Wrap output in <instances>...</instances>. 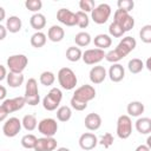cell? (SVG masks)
<instances>
[{"label": "cell", "mask_w": 151, "mask_h": 151, "mask_svg": "<svg viewBox=\"0 0 151 151\" xmlns=\"http://www.w3.org/2000/svg\"><path fill=\"white\" fill-rule=\"evenodd\" d=\"M132 133V120L129 114L119 116L117 120V136L120 139H127Z\"/></svg>", "instance_id": "obj_7"}, {"label": "cell", "mask_w": 151, "mask_h": 151, "mask_svg": "<svg viewBox=\"0 0 151 151\" xmlns=\"http://www.w3.org/2000/svg\"><path fill=\"white\" fill-rule=\"evenodd\" d=\"M127 68H129V71H130L131 73L137 74V73H139V72L144 68V63H143L140 59H138V58H133V59H131V60L129 61Z\"/></svg>", "instance_id": "obj_32"}, {"label": "cell", "mask_w": 151, "mask_h": 151, "mask_svg": "<svg viewBox=\"0 0 151 151\" xmlns=\"http://www.w3.org/2000/svg\"><path fill=\"white\" fill-rule=\"evenodd\" d=\"M58 81L59 85L64 90H73L78 83L76 73L70 68V67H61L58 72Z\"/></svg>", "instance_id": "obj_3"}, {"label": "cell", "mask_w": 151, "mask_h": 151, "mask_svg": "<svg viewBox=\"0 0 151 151\" xmlns=\"http://www.w3.org/2000/svg\"><path fill=\"white\" fill-rule=\"evenodd\" d=\"M130 52H131V51H130L125 45H123L122 42H119L118 46H117L114 50H112V51H110V52L106 53L105 59H106L109 63L117 64L119 60H122L123 58H125Z\"/></svg>", "instance_id": "obj_13"}, {"label": "cell", "mask_w": 151, "mask_h": 151, "mask_svg": "<svg viewBox=\"0 0 151 151\" xmlns=\"http://www.w3.org/2000/svg\"><path fill=\"white\" fill-rule=\"evenodd\" d=\"M21 122H22V126H24V129L26 131H33L38 126V124H39L37 122V118H35L34 114H26V116H24Z\"/></svg>", "instance_id": "obj_30"}, {"label": "cell", "mask_w": 151, "mask_h": 151, "mask_svg": "<svg viewBox=\"0 0 151 151\" xmlns=\"http://www.w3.org/2000/svg\"><path fill=\"white\" fill-rule=\"evenodd\" d=\"M97 144H98V138H97V136L94 133L85 132L79 138V146L85 151L93 150L97 146Z\"/></svg>", "instance_id": "obj_16"}, {"label": "cell", "mask_w": 151, "mask_h": 151, "mask_svg": "<svg viewBox=\"0 0 151 151\" xmlns=\"http://www.w3.org/2000/svg\"><path fill=\"white\" fill-rule=\"evenodd\" d=\"M109 77L111 79V81L113 83H119L124 79L125 77V70L123 67V65L120 64H113L110 68H109Z\"/></svg>", "instance_id": "obj_19"}, {"label": "cell", "mask_w": 151, "mask_h": 151, "mask_svg": "<svg viewBox=\"0 0 151 151\" xmlns=\"http://www.w3.org/2000/svg\"><path fill=\"white\" fill-rule=\"evenodd\" d=\"M84 124H85V127L90 131H96L98 130L100 126H101V117L98 114V113H88L86 117H85V120H84Z\"/></svg>", "instance_id": "obj_18"}, {"label": "cell", "mask_w": 151, "mask_h": 151, "mask_svg": "<svg viewBox=\"0 0 151 151\" xmlns=\"http://www.w3.org/2000/svg\"><path fill=\"white\" fill-rule=\"evenodd\" d=\"M113 21L119 24L125 32L130 31L133 28L134 26V19L132 15H130L127 12L125 11H122V9H117L113 14Z\"/></svg>", "instance_id": "obj_11"}, {"label": "cell", "mask_w": 151, "mask_h": 151, "mask_svg": "<svg viewBox=\"0 0 151 151\" xmlns=\"http://www.w3.org/2000/svg\"><path fill=\"white\" fill-rule=\"evenodd\" d=\"M136 130L142 134H147L151 132V118L142 117L136 120Z\"/></svg>", "instance_id": "obj_21"}, {"label": "cell", "mask_w": 151, "mask_h": 151, "mask_svg": "<svg viewBox=\"0 0 151 151\" xmlns=\"http://www.w3.org/2000/svg\"><path fill=\"white\" fill-rule=\"evenodd\" d=\"M0 80H4L5 78H7V72H6V67L4 65H0Z\"/></svg>", "instance_id": "obj_43"}, {"label": "cell", "mask_w": 151, "mask_h": 151, "mask_svg": "<svg viewBox=\"0 0 151 151\" xmlns=\"http://www.w3.org/2000/svg\"><path fill=\"white\" fill-rule=\"evenodd\" d=\"M76 14H77V19H78V24L77 25L80 28H86L88 26V24H90L88 15L85 12H83V11H78Z\"/></svg>", "instance_id": "obj_37"}, {"label": "cell", "mask_w": 151, "mask_h": 151, "mask_svg": "<svg viewBox=\"0 0 151 151\" xmlns=\"http://www.w3.org/2000/svg\"><path fill=\"white\" fill-rule=\"evenodd\" d=\"M88 76H90L91 83L98 85V84H101L105 80V78H106L107 74H106V70H105L104 66L97 65V66H93L90 70V74Z\"/></svg>", "instance_id": "obj_17"}, {"label": "cell", "mask_w": 151, "mask_h": 151, "mask_svg": "<svg viewBox=\"0 0 151 151\" xmlns=\"http://www.w3.org/2000/svg\"><path fill=\"white\" fill-rule=\"evenodd\" d=\"M25 6L28 11L39 13V9H41V7H42V2H41V0H27L25 2Z\"/></svg>", "instance_id": "obj_38"}, {"label": "cell", "mask_w": 151, "mask_h": 151, "mask_svg": "<svg viewBox=\"0 0 151 151\" xmlns=\"http://www.w3.org/2000/svg\"><path fill=\"white\" fill-rule=\"evenodd\" d=\"M79 7L85 13H88V12L92 13V11L94 9L96 6H94V1L93 0H80L79 1Z\"/></svg>", "instance_id": "obj_40"}, {"label": "cell", "mask_w": 151, "mask_h": 151, "mask_svg": "<svg viewBox=\"0 0 151 151\" xmlns=\"http://www.w3.org/2000/svg\"><path fill=\"white\" fill-rule=\"evenodd\" d=\"M91 41H92L91 35H90V33H87V32H79V33H77L76 37H74V42H76L79 47H85V46L90 45Z\"/></svg>", "instance_id": "obj_31"}, {"label": "cell", "mask_w": 151, "mask_h": 151, "mask_svg": "<svg viewBox=\"0 0 151 151\" xmlns=\"http://www.w3.org/2000/svg\"><path fill=\"white\" fill-rule=\"evenodd\" d=\"M93 42H94V46L97 48L105 50V48H107V47H110L112 45V39L107 34H98V35L94 37Z\"/></svg>", "instance_id": "obj_26"}, {"label": "cell", "mask_w": 151, "mask_h": 151, "mask_svg": "<svg viewBox=\"0 0 151 151\" xmlns=\"http://www.w3.org/2000/svg\"><path fill=\"white\" fill-rule=\"evenodd\" d=\"M6 94H7L6 87H5L4 85H1V86H0V99H1L2 101L5 100V97H6Z\"/></svg>", "instance_id": "obj_45"}, {"label": "cell", "mask_w": 151, "mask_h": 151, "mask_svg": "<svg viewBox=\"0 0 151 151\" xmlns=\"http://www.w3.org/2000/svg\"><path fill=\"white\" fill-rule=\"evenodd\" d=\"M39 80H40V83H41L44 86H51V85H53V83L55 81V76H54V73L51 72V71H45V72H42V73L40 74Z\"/></svg>", "instance_id": "obj_33"}, {"label": "cell", "mask_w": 151, "mask_h": 151, "mask_svg": "<svg viewBox=\"0 0 151 151\" xmlns=\"http://www.w3.org/2000/svg\"><path fill=\"white\" fill-rule=\"evenodd\" d=\"M5 19V8L0 7V21H2Z\"/></svg>", "instance_id": "obj_48"}, {"label": "cell", "mask_w": 151, "mask_h": 151, "mask_svg": "<svg viewBox=\"0 0 151 151\" xmlns=\"http://www.w3.org/2000/svg\"><path fill=\"white\" fill-rule=\"evenodd\" d=\"M120 42L123 44V45H125L131 52L136 48V46H137V41H136V39L134 38H132V37H125V38H123L122 40H120Z\"/></svg>", "instance_id": "obj_42"}, {"label": "cell", "mask_w": 151, "mask_h": 151, "mask_svg": "<svg viewBox=\"0 0 151 151\" xmlns=\"http://www.w3.org/2000/svg\"><path fill=\"white\" fill-rule=\"evenodd\" d=\"M55 151H70V149H67V147H58Z\"/></svg>", "instance_id": "obj_50"}, {"label": "cell", "mask_w": 151, "mask_h": 151, "mask_svg": "<svg viewBox=\"0 0 151 151\" xmlns=\"http://www.w3.org/2000/svg\"><path fill=\"white\" fill-rule=\"evenodd\" d=\"M109 33H110V35H112L114 38H120V37H123V34L125 33V31H124V28L119 24H117V22L113 21L109 26Z\"/></svg>", "instance_id": "obj_35"}, {"label": "cell", "mask_w": 151, "mask_h": 151, "mask_svg": "<svg viewBox=\"0 0 151 151\" xmlns=\"http://www.w3.org/2000/svg\"><path fill=\"white\" fill-rule=\"evenodd\" d=\"M47 37L51 41L53 42H59L64 39L65 37V31L61 26H58V25H53L48 28V32H47Z\"/></svg>", "instance_id": "obj_20"}, {"label": "cell", "mask_w": 151, "mask_h": 151, "mask_svg": "<svg viewBox=\"0 0 151 151\" xmlns=\"http://www.w3.org/2000/svg\"><path fill=\"white\" fill-rule=\"evenodd\" d=\"M25 99L26 103L31 106L38 105L40 101V96H39V90H38V83L34 78H29L26 83L25 87Z\"/></svg>", "instance_id": "obj_5"}, {"label": "cell", "mask_w": 151, "mask_h": 151, "mask_svg": "<svg viewBox=\"0 0 151 151\" xmlns=\"http://www.w3.org/2000/svg\"><path fill=\"white\" fill-rule=\"evenodd\" d=\"M96 97V90L92 85H81L78 87L72 98H71V107L76 111H83L87 107V103L94 99Z\"/></svg>", "instance_id": "obj_1"}, {"label": "cell", "mask_w": 151, "mask_h": 151, "mask_svg": "<svg viewBox=\"0 0 151 151\" xmlns=\"http://www.w3.org/2000/svg\"><path fill=\"white\" fill-rule=\"evenodd\" d=\"M136 151H151V150L149 149L147 145H139V146H137Z\"/></svg>", "instance_id": "obj_46"}, {"label": "cell", "mask_w": 151, "mask_h": 151, "mask_svg": "<svg viewBox=\"0 0 151 151\" xmlns=\"http://www.w3.org/2000/svg\"><path fill=\"white\" fill-rule=\"evenodd\" d=\"M145 107H144V104L142 101H131L127 104V107H126V111L129 113L130 117H139L143 112H144Z\"/></svg>", "instance_id": "obj_23"}, {"label": "cell", "mask_w": 151, "mask_h": 151, "mask_svg": "<svg viewBox=\"0 0 151 151\" xmlns=\"http://www.w3.org/2000/svg\"><path fill=\"white\" fill-rule=\"evenodd\" d=\"M37 140H38V138L34 134L28 133V134H25L21 138V145L25 149H34V146L37 144Z\"/></svg>", "instance_id": "obj_34"}, {"label": "cell", "mask_w": 151, "mask_h": 151, "mask_svg": "<svg viewBox=\"0 0 151 151\" xmlns=\"http://www.w3.org/2000/svg\"><path fill=\"white\" fill-rule=\"evenodd\" d=\"M38 131L44 137H53L58 131V123L53 118H44L38 124Z\"/></svg>", "instance_id": "obj_10"}, {"label": "cell", "mask_w": 151, "mask_h": 151, "mask_svg": "<svg viewBox=\"0 0 151 151\" xmlns=\"http://www.w3.org/2000/svg\"><path fill=\"white\" fill-rule=\"evenodd\" d=\"M21 126H22V122L19 118L11 117L7 120H5V123L2 125V132L6 137L12 138V137H15L20 132Z\"/></svg>", "instance_id": "obj_9"}, {"label": "cell", "mask_w": 151, "mask_h": 151, "mask_svg": "<svg viewBox=\"0 0 151 151\" xmlns=\"http://www.w3.org/2000/svg\"><path fill=\"white\" fill-rule=\"evenodd\" d=\"M28 64V58L25 54H13L7 59V67L9 72L13 73H22Z\"/></svg>", "instance_id": "obj_6"}, {"label": "cell", "mask_w": 151, "mask_h": 151, "mask_svg": "<svg viewBox=\"0 0 151 151\" xmlns=\"http://www.w3.org/2000/svg\"><path fill=\"white\" fill-rule=\"evenodd\" d=\"M58 142L53 137H42L38 138L37 144L34 146V151H54L57 149Z\"/></svg>", "instance_id": "obj_15"}, {"label": "cell", "mask_w": 151, "mask_h": 151, "mask_svg": "<svg viewBox=\"0 0 151 151\" xmlns=\"http://www.w3.org/2000/svg\"><path fill=\"white\" fill-rule=\"evenodd\" d=\"M57 19L59 20V22L66 25V26H76L78 24V19H77V14L73 13L72 11L67 9V8H60L57 12Z\"/></svg>", "instance_id": "obj_14"}, {"label": "cell", "mask_w": 151, "mask_h": 151, "mask_svg": "<svg viewBox=\"0 0 151 151\" xmlns=\"http://www.w3.org/2000/svg\"><path fill=\"white\" fill-rule=\"evenodd\" d=\"M83 58V52L79 47H76V46H71L66 50V59L72 61V63H76L78 60H80Z\"/></svg>", "instance_id": "obj_27"}, {"label": "cell", "mask_w": 151, "mask_h": 151, "mask_svg": "<svg viewBox=\"0 0 151 151\" xmlns=\"http://www.w3.org/2000/svg\"><path fill=\"white\" fill-rule=\"evenodd\" d=\"M21 26H22V22H21V19L17 15H12L9 17L7 20H6V28L8 32L11 33H17L21 29Z\"/></svg>", "instance_id": "obj_25"}, {"label": "cell", "mask_w": 151, "mask_h": 151, "mask_svg": "<svg viewBox=\"0 0 151 151\" xmlns=\"http://www.w3.org/2000/svg\"><path fill=\"white\" fill-rule=\"evenodd\" d=\"M6 26L0 25V40H4L6 38Z\"/></svg>", "instance_id": "obj_44"}, {"label": "cell", "mask_w": 151, "mask_h": 151, "mask_svg": "<svg viewBox=\"0 0 151 151\" xmlns=\"http://www.w3.org/2000/svg\"><path fill=\"white\" fill-rule=\"evenodd\" d=\"M46 34L42 32H35L34 34H32L31 37V45L35 48H40L46 44Z\"/></svg>", "instance_id": "obj_28"}, {"label": "cell", "mask_w": 151, "mask_h": 151, "mask_svg": "<svg viewBox=\"0 0 151 151\" xmlns=\"http://www.w3.org/2000/svg\"><path fill=\"white\" fill-rule=\"evenodd\" d=\"M63 99V92L58 87H52L50 92L42 99V106L47 111H54L60 105Z\"/></svg>", "instance_id": "obj_4"}, {"label": "cell", "mask_w": 151, "mask_h": 151, "mask_svg": "<svg viewBox=\"0 0 151 151\" xmlns=\"http://www.w3.org/2000/svg\"><path fill=\"white\" fill-rule=\"evenodd\" d=\"M26 104L27 103H26L25 97H15L12 99H5L0 105V120L5 122L8 113L21 110Z\"/></svg>", "instance_id": "obj_2"}, {"label": "cell", "mask_w": 151, "mask_h": 151, "mask_svg": "<svg viewBox=\"0 0 151 151\" xmlns=\"http://www.w3.org/2000/svg\"><path fill=\"white\" fill-rule=\"evenodd\" d=\"M7 80V85L9 87H13V88H17V87H20L25 80L24 78V74L22 73H13V72H8V76L6 78Z\"/></svg>", "instance_id": "obj_24"}, {"label": "cell", "mask_w": 151, "mask_h": 151, "mask_svg": "<svg viewBox=\"0 0 151 151\" xmlns=\"http://www.w3.org/2000/svg\"><path fill=\"white\" fill-rule=\"evenodd\" d=\"M72 117V111H71V107L70 106H66V105H63V106H59L58 110H57V118L59 122H67L70 120Z\"/></svg>", "instance_id": "obj_29"}, {"label": "cell", "mask_w": 151, "mask_h": 151, "mask_svg": "<svg viewBox=\"0 0 151 151\" xmlns=\"http://www.w3.org/2000/svg\"><path fill=\"white\" fill-rule=\"evenodd\" d=\"M145 67L151 72V57H149V58L146 59V61H145Z\"/></svg>", "instance_id": "obj_47"}, {"label": "cell", "mask_w": 151, "mask_h": 151, "mask_svg": "<svg viewBox=\"0 0 151 151\" xmlns=\"http://www.w3.org/2000/svg\"><path fill=\"white\" fill-rule=\"evenodd\" d=\"M113 142H114V139H113V136L110 133V132H106L105 134H103L101 136V138H100V140H99V143H100V145H103L104 147H110L112 144H113Z\"/></svg>", "instance_id": "obj_41"}, {"label": "cell", "mask_w": 151, "mask_h": 151, "mask_svg": "<svg viewBox=\"0 0 151 151\" xmlns=\"http://www.w3.org/2000/svg\"><path fill=\"white\" fill-rule=\"evenodd\" d=\"M106 53L104 52V50H100V48H90V50H86L84 53H83V60L85 64L87 65H96L98 63H100L104 58H105Z\"/></svg>", "instance_id": "obj_12"}, {"label": "cell", "mask_w": 151, "mask_h": 151, "mask_svg": "<svg viewBox=\"0 0 151 151\" xmlns=\"http://www.w3.org/2000/svg\"><path fill=\"white\" fill-rule=\"evenodd\" d=\"M29 24L32 28H34L37 32H40L46 26V18L41 13H34L29 19Z\"/></svg>", "instance_id": "obj_22"}, {"label": "cell", "mask_w": 151, "mask_h": 151, "mask_svg": "<svg viewBox=\"0 0 151 151\" xmlns=\"http://www.w3.org/2000/svg\"><path fill=\"white\" fill-rule=\"evenodd\" d=\"M146 145L149 146V149L151 150V136H149L147 137V139H146Z\"/></svg>", "instance_id": "obj_49"}, {"label": "cell", "mask_w": 151, "mask_h": 151, "mask_svg": "<svg viewBox=\"0 0 151 151\" xmlns=\"http://www.w3.org/2000/svg\"><path fill=\"white\" fill-rule=\"evenodd\" d=\"M139 38L145 44H151V25H145L139 31Z\"/></svg>", "instance_id": "obj_36"}, {"label": "cell", "mask_w": 151, "mask_h": 151, "mask_svg": "<svg viewBox=\"0 0 151 151\" xmlns=\"http://www.w3.org/2000/svg\"><path fill=\"white\" fill-rule=\"evenodd\" d=\"M117 6H118V9H122V11H125L129 13L130 11L133 9L134 2H133V0H118Z\"/></svg>", "instance_id": "obj_39"}, {"label": "cell", "mask_w": 151, "mask_h": 151, "mask_svg": "<svg viewBox=\"0 0 151 151\" xmlns=\"http://www.w3.org/2000/svg\"><path fill=\"white\" fill-rule=\"evenodd\" d=\"M110 15H111V6L107 5V4H100V5H98L97 7H94V9L91 13L92 20L96 24H98V25L105 24L109 20Z\"/></svg>", "instance_id": "obj_8"}]
</instances>
